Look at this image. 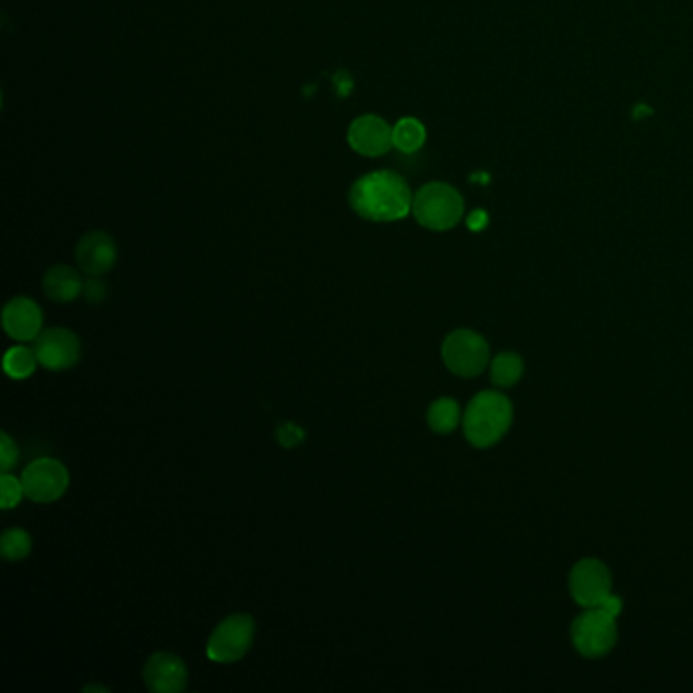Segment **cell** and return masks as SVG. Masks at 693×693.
I'll return each mask as SVG.
<instances>
[{
    "label": "cell",
    "mask_w": 693,
    "mask_h": 693,
    "mask_svg": "<svg viewBox=\"0 0 693 693\" xmlns=\"http://www.w3.org/2000/svg\"><path fill=\"white\" fill-rule=\"evenodd\" d=\"M16 460H18V449H16L15 442L11 440L9 433H0V470L11 472Z\"/></svg>",
    "instance_id": "44dd1931"
},
{
    "label": "cell",
    "mask_w": 693,
    "mask_h": 693,
    "mask_svg": "<svg viewBox=\"0 0 693 693\" xmlns=\"http://www.w3.org/2000/svg\"><path fill=\"white\" fill-rule=\"evenodd\" d=\"M411 214L428 231H449L462 220V196L458 189L442 182L423 185L413 196Z\"/></svg>",
    "instance_id": "3957f363"
},
{
    "label": "cell",
    "mask_w": 693,
    "mask_h": 693,
    "mask_svg": "<svg viewBox=\"0 0 693 693\" xmlns=\"http://www.w3.org/2000/svg\"><path fill=\"white\" fill-rule=\"evenodd\" d=\"M2 327L9 338L32 342L44 332V311L29 297H13L2 309Z\"/></svg>",
    "instance_id": "7c38bea8"
},
{
    "label": "cell",
    "mask_w": 693,
    "mask_h": 693,
    "mask_svg": "<svg viewBox=\"0 0 693 693\" xmlns=\"http://www.w3.org/2000/svg\"><path fill=\"white\" fill-rule=\"evenodd\" d=\"M348 143L358 154L381 157L393 147V128L376 114H362L350 124Z\"/></svg>",
    "instance_id": "4fadbf2b"
},
{
    "label": "cell",
    "mask_w": 693,
    "mask_h": 693,
    "mask_svg": "<svg viewBox=\"0 0 693 693\" xmlns=\"http://www.w3.org/2000/svg\"><path fill=\"white\" fill-rule=\"evenodd\" d=\"M37 364H39V360H37L35 350L27 348V346H13L7 350V355L2 358V369L9 379H15V381L29 379L37 370Z\"/></svg>",
    "instance_id": "e0dca14e"
},
{
    "label": "cell",
    "mask_w": 693,
    "mask_h": 693,
    "mask_svg": "<svg viewBox=\"0 0 693 693\" xmlns=\"http://www.w3.org/2000/svg\"><path fill=\"white\" fill-rule=\"evenodd\" d=\"M428 139L425 126L413 116H405L393 126V147L401 153H416Z\"/></svg>",
    "instance_id": "2e32d148"
},
{
    "label": "cell",
    "mask_w": 693,
    "mask_h": 693,
    "mask_svg": "<svg viewBox=\"0 0 693 693\" xmlns=\"http://www.w3.org/2000/svg\"><path fill=\"white\" fill-rule=\"evenodd\" d=\"M512 423L509 399L496 391L477 395L463 413V433L474 447H491L503 440Z\"/></svg>",
    "instance_id": "7a4b0ae2"
},
{
    "label": "cell",
    "mask_w": 693,
    "mask_h": 693,
    "mask_svg": "<svg viewBox=\"0 0 693 693\" xmlns=\"http://www.w3.org/2000/svg\"><path fill=\"white\" fill-rule=\"evenodd\" d=\"M23 486L27 498L39 505H49L60 500L70 488V472L55 458H39L29 463L23 474Z\"/></svg>",
    "instance_id": "52a82bcc"
},
{
    "label": "cell",
    "mask_w": 693,
    "mask_h": 693,
    "mask_svg": "<svg viewBox=\"0 0 693 693\" xmlns=\"http://www.w3.org/2000/svg\"><path fill=\"white\" fill-rule=\"evenodd\" d=\"M44 293L53 304H72L84 293V281L74 267L55 264L44 275Z\"/></svg>",
    "instance_id": "5bb4252c"
},
{
    "label": "cell",
    "mask_w": 693,
    "mask_h": 693,
    "mask_svg": "<svg viewBox=\"0 0 693 693\" xmlns=\"http://www.w3.org/2000/svg\"><path fill=\"white\" fill-rule=\"evenodd\" d=\"M617 617L606 612L602 606L587 608L576 618L571 627V639L584 657H602L617 645Z\"/></svg>",
    "instance_id": "5b68a950"
},
{
    "label": "cell",
    "mask_w": 693,
    "mask_h": 693,
    "mask_svg": "<svg viewBox=\"0 0 693 693\" xmlns=\"http://www.w3.org/2000/svg\"><path fill=\"white\" fill-rule=\"evenodd\" d=\"M33 549L32 535L21 529V527H11L2 533L0 537V554L9 561H21L25 557H29Z\"/></svg>",
    "instance_id": "d6986e66"
},
{
    "label": "cell",
    "mask_w": 693,
    "mask_h": 693,
    "mask_svg": "<svg viewBox=\"0 0 693 693\" xmlns=\"http://www.w3.org/2000/svg\"><path fill=\"white\" fill-rule=\"evenodd\" d=\"M107 283L102 281L100 277H90L86 283H84V299L88 301V304H92V306H98V304H102L104 299H107Z\"/></svg>",
    "instance_id": "7402d4cb"
},
{
    "label": "cell",
    "mask_w": 693,
    "mask_h": 693,
    "mask_svg": "<svg viewBox=\"0 0 693 693\" xmlns=\"http://www.w3.org/2000/svg\"><path fill=\"white\" fill-rule=\"evenodd\" d=\"M279 442H281V446L285 447H295L297 444H301L304 442V432L297 428V425H293V423H285L277 433Z\"/></svg>",
    "instance_id": "603a6c76"
},
{
    "label": "cell",
    "mask_w": 693,
    "mask_h": 693,
    "mask_svg": "<svg viewBox=\"0 0 693 693\" xmlns=\"http://www.w3.org/2000/svg\"><path fill=\"white\" fill-rule=\"evenodd\" d=\"M486 224H488V214L484 210H477L468 216V228L472 232L484 231Z\"/></svg>",
    "instance_id": "cb8c5ba5"
},
{
    "label": "cell",
    "mask_w": 693,
    "mask_h": 693,
    "mask_svg": "<svg viewBox=\"0 0 693 693\" xmlns=\"http://www.w3.org/2000/svg\"><path fill=\"white\" fill-rule=\"evenodd\" d=\"M350 208L370 222H397L411 214L413 194L395 171H372L358 177L348 191Z\"/></svg>",
    "instance_id": "6da1fadb"
},
{
    "label": "cell",
    "mask_w": 693,
    "mask_h": 693,
    "mask_svg": "<svg viewBox=\"0 0 693 693\" xmlns=\"http://www.w3.org/2000/svg\"><path fill=\"white\" fill-rule=\"evenodd\" d=\"M523 376V360L512 352H503L496 356L491 367V379L496 386L517 385L519 379Z\"/></svg>",
    "instance_id": "ac0fdd59"
},
{
    "label": "cell",
    "mask_w": 693,
    "mask_h": 693,
    "mask_svg": "<svg viewBox=\"0 0 693 693\" xmlns=\"http://www.w3.org/2000/svg\"><path fill=\"white\" fill-rule=\"evenodd\" d=\"M39 364L53 372H62L76 367L82 358L79 338L67 327H47L33 346Z\"/></svg>",
    "instance_id": "ba28073f"
},
{
    "label": "cell",
    "mask_w": 693,
    "mask_h": 693,
    "mask_svg": "<svg viewBox=\"0 0 693 693\" xmlns=\"http://www.w3.org/2000/svg\"><path fill=\"white\" fill-rule=\"evenodd\" d=\"M488 344L472 330L451 332L442 346V358L447 370L458 376H478L488 364Z\"/></svg>",
    "instance_id": "8992f818"
},
{
    "label": "cell",
    "mask_w": 693,
    "mask_h": 693,
    "mask_svg": "<svg viewBox=\"0 0 693 693\" xmlns=\"http://www.w3.org/2000/svg\"><path fill=\"white\" fill-rule=\"evenodd\" d=\"M143 681L153 693H182L187 688L189 673L182 657L159 651L151 655L143 667Z\"/></svg>",
    "instance_id": "30bf717a"
},
{
    "label": "cell",
    "mask_w": 693,
    "mask_h": 693,
    "mask_svg": "<svg viewBox=\"0 0 693 693\" xmlns=\"http://www.w3.org/2000/svg\"><path fill=\"white\" fill-rule=\"evenodd\" d=\"M334 82H336V88H338V96H342V98H346L352 90V79L348 76V72H338L336 77H334Z\"/></svg>",
    "instance_id": "d4e9b609"
},
{
    "label": "cell",
    "mask_w": 693,
    "mask_h": 693,
    "mask_svg": "<svg viewBox=\"0 0 693 693\" xmlns=\"http://www.w3.org/2000/svg\"><path fill=\"white\" fill-rule=\"evenodd\" d=\"M573 601L584 608H596L612 596V578L598 559L580 561L570 576Z\"/></svg>",
    "instance_id": "9c48e42d"
},
{
    "label": "cell",
    "mask_w": 693,
    "mask_h": 693,
    "mask_svg": "<svg viewBox=\"0 0 693 693\" xmlns=\"http://www.w3.org/2000/svg\"><path fill=\"white\" fill-rule=\"evenodd\" d=\"M257 634L255 618L245 612L231 615L218 624L208 639L206 655L214 663H236L247 655Z\"/></svg>",
    "instance_id": "277c9868"
},
{
    "label": "cell",
    "mask_w": 693,
    "mask_h": 693,
    "mask_svg": "<svg viewBox=\"0 0 693 693\" xmlns=\"http://www.w3.org/2000/svg\"><path fill=\"white\" fill-rule=\"evenodd\" d=\"M25 486L21 478L13 477L9 472H2L0 477V507L2 509H15L25 498Z\"/></svg>",
    "instance_id": "ffe728a7"
},
{
    "label": "cell",
    "mask_w": 693,
    "mask_h": 693,
    "mask_svg": "<svg viewBox=\"0 0 693 693\" xmlns=\"http://www.w3.org/2000/svg\"><path fill=\"white\" fill-rule=\"evenodd\" d=\"M641 114H651V110H648L647 107H639L636 112H634V116H636V119H641Z\"/></svg>",
    "instance_id": "4316f807"
},
{
    "label": "cell",
    "mask_w": 693,
    "mask_h": 693,
    "mask_svg": "<svg viewBox=\"0 0 693 693\" xmlns=\"http://www.w3.org/2000/svg\"><path fill=\"white\" fill-rule=\"evenodd\" d=\"M119 247L114 238L102 231H92L79 238L76 262L82 273L90 277H102L116 264Z\"/></svg>",
    "instance_id": "8fae6325"
},
{
    "label": "cell",
    "mask_w": 693,
    "mask_h": 693,
    "mask_svg": "<svg viewBox=\"0 0 693 693\" xmlns=\"http://www.w3.org/2000/svg\"><path fill=\"white\" fill-rule=\"evenodd\" d=\"M84 690H86V692H96V690H98V692H109V690H107V688H102V685H88V688H84Z\"/></svg>",
    "instance_id": "484cf974"
},
{
    "label": "cell",
    "mask_w": 693,
    "mask_h": 693,
    "mask_svg": "<svg viewBox=\"0 0 693 693\" xmlns=\"http://www.w3.org/2000/svg\"><path fill=\"white\" fill-rule=\"evenodd\" d=\"M460 419H462L460 405L449 397L433 401L432 407L428 409V425L432 428V432L442 433V435L454 432L460 425Z\"/></svg>",
    "instance_id": "9a60e30c"
}]
</instances>
